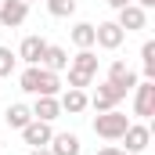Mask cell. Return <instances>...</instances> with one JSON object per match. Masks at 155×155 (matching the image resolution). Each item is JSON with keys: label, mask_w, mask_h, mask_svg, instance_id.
I'll list each match as a JSON object with an SVG mask.
<instances>
[{"label": "cell", "mask_w": 155, "mask_h": 155, "mask_svg": "<svg viewBox=\"0 0 155 155\" xmlns=\"http://www.w3.org/2000/svg\"><path fill=\"white\" fill-rule=\"evenodd\" d=\"M126 126H130V116L119 112V108H112V112H97V116H94V134L105 137V141H119V137L126 134Z\"/></svg>", "instance_id": "obj_1"}, {"label": "cell", "mask_w": 155, "mask_h": 155, "mask_svg": "<svg viewBox=\"0 0 155 155\" xmlns=\"http://www.w3.org/2000/svg\"><path fill=\"white\" fill-rule=\"evenodd\" d=\"M130 94H134V116L137 119L155 116V79H141Z\"/></svg>", "instance_id": "obj_2"}, {"label": "cell", "mask_w": 155, "mask_h": 155, "mask_svg": "<svg viewBox=\"0 0 155 155\" xmlns=\"http://www.w3.org/2000/svg\"><path fill=\"white\" fill-rule=\"evenodd\" d=\"M116 25L123 33H141V29H148V11L137 7V4H126V7L116 11Z\"/></svg>", "instance_id": "obj_3"}, {"label": "cell", "mask_w": 155, "mask_h": 155, "mask_svg": "<svg viewBox=\"0 0 155 155\" xmlns=\"http://www.w3.org/2000/svg\"><path fill=\"white\" fill-rule=\"evenodd\" d=\"M108 83H112V87H119V94L126 97V94H130V90L141 83V76H137V72H134V69H130L123 58H116V61L108 65Z\"/></svg>", "instance_id": "obj_4"}, {"label": "cell", "mask_w": 155, "mask_h": 155, "mask_svg": "<svg viewBox=\"0 0 155 155\" xmlns=\"http://www.w3.org/2000/svg\"><path fill=\"white\" fill-rule=\"evenodd\" d=\"M119 141H126V148H123V152L141 155L148 144H152V126H148V123H130V126H126V134H123Z\"/></svg>", "instance_id": "obj_5"}, {"label": "cell", "mask_w": 155, "mask_h": 155, "mask_svg": "<svg viewBox=\"0 0 155 155\" xmlns=\"http://www.w3.org/2000/svg\"><path fill=\"white\" fill-rule=\"evenodd\" d=\"M123 40H126V33L116 22H97L94 25V47H101V51H119Z\"/></svg>", "instance_id": "obj_6"}, {"label": "cell", "mask_w": 155, "mask_h": 155, "mask_svg": "<svg viewBox=\"0 0 155 155\" xmlns=\"http://www.w3.org/2000/svg\"><path fill=\"white\" fill-rule=\"evenodd\" d=\"M87 101H90V108H94V112H112V108H119L123 94H119V87H112V83L105 79V83H97V90H94Z\"/></svg>", "instance_id": "obj_7"}, {"label": "cell", "mask_w": 155, "mask_h": 155, "mask_svg": "<svg viewBox=\"0 0 155 155\" xmlns=\"http://www.w3.org/2000/svg\"><path fill=\"white\" fill-rule=\"evenodd\" d=\"M18 134H22V141H25L29 148H47V144H51V137H54L51 123H43V119H29Z\"/></svg>", "instance_id": "obj_8"}, {"label": "cell", "mask_w": 155, "mask_h": 155, "mask_svg": "<svg viewBox=\"0 0 155 155\" xmlns=\"http://www.w3.org/2000/svg\"><path fill=\"white\" fill-rule=\"evenodd\" d=\"M29 18V0H0V25L4 29H18Z\"/></svg>", "instance_id": "obj_9"}, {"label": "cell", "mask_w": 155, "mask_h": 155, "mask_svg": "<svg viewBox=\"0 0 155 155\" xmlns=\"http://www.w3.org/2000/svg\"><path fill=\"white\" fill-rule=\"evenodd\" d=\"M43 51H47V40H43V36H25L22 43H18V51H15V54H18L25 65H40Z\"/></svg>", "instance_id": "obj_10"}, {"label": "cell", "mask_w": 155, "mask_h": 155, "mask_svg": "<svg viewBox=\"0 0 155 155\" xmlns=\"http://www.w3.org/2000/svg\"><path fill=\"white\" fill-rule=\"evenodd\" d=\"M58 105H61V112H69V116H83V112L90 108V101H87V90H76V87H69V90L58 97Z\"/></svg>", "instance_id": "obj_11"}, {"label": "cell", "mask_w": 155, "mask_h": 155, "mask_svg": "<svg viewBox=\"0 0 155 155\" xmlns=\"http://www.w3.org/2000/svg\"><path fill=\"white\" fill-rule=\"evenodd\" d=\"M40 65H43V69H51V72H65V69H69V51H65V47H58V43H47V51H43Z\"/></svg>", "instance_id": "obj_12"}, {"label": "cell", "mask_w": 155, "mask_h": 155, "mask_svg": "<svg viewBox=\"0 0 155 155\" xmlns=\"http://www.w3.org/2000/svg\"><path fill=\"white\" fill-rule=\"evenodd\" d=\"M47 148H51V155H79L83 152V144H79L76 134H54Z\"/></svg>", "instance_id": "obj_13"}, {"label": "cell", "mask_w": 155, "mask_h": 155, "mask_svg": "<svg viewBox=\"0 0 155 155\" xmlns=\"http://www.w3.org/2000/svg\"><path fill=\"white\" fill-rule=\"evenodd\" d=\"M69 69L72 72H83V76H97V54H94V47L76 51V58H69Z\"/></svg>", "instance_id": "obj_14"}, {"label": "cell", "mask_w": 155, "mask_h": 155, "mask_svg": "<svg viewBox=\"0 0 155 155\" xmlns=\"http://www.w3.org/2000/svg\"><path fill=\"white\" fill-rule=\"evenodd\" d=\"M29 119H33V108H29L25 101H15V105H7V112H4V123H7V130H22Z\"/></svg>", "instance_id": "obj_15"}, {"label": "cell", "mask_w": 155, "mask_h": 155, "mask_svg": "<svg viewBox=\"0 0 155 155\" xmlns=\"http://www.w3.org/2000/svg\"><path fill=\"white\" fill-rule=\"evenodd\" d=\"M58 90H61V76L40 65V83H36V97H58Z\"/></svg>", "instance_id": "obj_16"}, {"label": "cell", "mask_w": 155, "mask_h": 155, "mask_svg": "<svg viewBox=\"0 0 155 155\" xmlns=\"http://www.w3.org/2000/svg\"><path fill=\"white\" fill-rule=\"evenodd\" d=\"M29 108H33V119H43V123H54L61 116L58 97H36V105H29Z\"/></svg>", "instance_id": "obj_17"}, {"label": "cell", "mask_w": 155, "mask_h": 155, "mask_svg": "<svg viewBox=\"0 0 155 155\" xmlns=\"http://www.w3.org/2000/svg\"><path fill=\"white\" fill-rule=\"evenodd\" d=\"M141 79H155V40H144L141 47Z\"/></svg>", "instance_id": "obj_18"}, {"label": "cell", "mask_w": 155, "mask_h": 155, "mask_svg": "<svg viewBox=\"0 0 155 155\" xmlns=\"http://www.w3.org/2000/svg\"><path fill=\"white\" fill-rule=\"evenodd\" d=\"M72 43H76L79 51L94 47V25H90V22H76V25H72Z\"/></svg>", "instance_id": "obj_19"}, {"label": "cell", "mask_w": 155, "mask_h": 155, "mask_svg": "<svg viewBox=\"0 0 155 155\" xmlns=\"http://www.w3.org/2000/svg\"><path fill=\"white\" fill-rule=\"evenodd\" d=\"M36 83H40V65H25V69H22V76H18V87H22L25 94H33V97H36Z\"/></svg>", "instance_id": "obj_20"}, {"label": "cell", "mask_w": 155, "mask_h": 155, "mask_svg": "<svg viewBox=\"0 0 155 155\" xmlns=\"http://www.w3.org/2000/svg\"><path fill=\"white\" fill-rule=\"evenodd\" d=\"M47 4V11L54 15V18H69V15H76V0H43Z\"/></svg>", "instance_id": "obj_21"}, {"label": "cell", "mask_w": 155, "mask_h": 155, "mask_svg": "<svg viewBox=\"0 0 155 155\" xmlns=\"http://www.w3.org/2000/svg\"><path fill=\"white\" fill-rule=\"evenodd\" d=\"M15 65H18V54H15L11 47H0V79L11 76V72H15Z\"/></svg>", "instance_id": "obj_22"}, {"label": "cell", "mask_w": 155, "mask_h": 155, "mask_svg": "<svg viewBox=\"0 0 155 155\" xmlns=\"http://www.w3.org/2000/svg\"><path fill=\"white\" fill-rule=\"evenodd\" d=\"M90 83H94V76H83V72H72V69H69V87H76V90H87Z\"/></svg>", "instance_id": "obj_23"}, {"label": "cell", "mask_w": 155, "mask_h": 155, "mask_svg": "<svg viewBox=\"0 0 155 155\" xmlns=\"http://www.w3.org/2000/svg\"><path fill=\"white\" fill-rule=\"evenodd\" d=\"M97 155H130V152H123V148H116V144H105Z\"/></svg>", "instance_id": "obj_24"}, {"label": "cell", "mask_w": 155, "mask_h": 155, "mask_svg": "<svg viewBox=\"0 0 155 155\" xmlns=\"http://www.w3.org/2000/svg\"><path fill=\"white\" fill-rule=\"evenodd\" d=\"M105 4H108L112 11H119V7H126V4H134V0H105Z\"/></svg>", "instance_id": "obj_25"}, {"label": "cell", "mask_w": 155, "mask_h": 155, "mask_svg": "<svg viewBox=\"0 0 155 155\" xmlns=\"http://www.w3.org/2000/svg\"><path fill=\"white\" fill-rule=\"evenodd\" d=\"M134 4H137V7H144V11H148V7H155V0H134Z\"/></svg>", "instance_id": "obj_26"}, {"label": "cell", "mask_w": 155, "mask_h": 155, "mask_svg": "<svg viewBox=\"0 0 155 155\" xmlns=\"http://www.w3.org/2000/svg\"><path fill=\"white\" fill-rule=\"evenodd\" d=\"M29 155H51V148H33Z\"/></svg>", "instance_id": "obj_27"}, {"label": "cell", "mask_w": 155, "mask_h": 155, "mask_svg": "<svg viewBox=\"0 0 155 155\" xmlns=\"http://www.w3.org/2000/svg\"><path fill=\"white\" fill-rule=\"evenodd\" d=\"M29 4H33V0H29Z\"/></svg>", "instance_id": "obj_28"}]
</instances>
